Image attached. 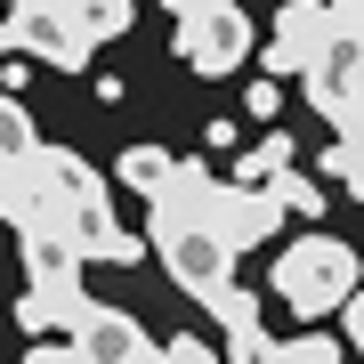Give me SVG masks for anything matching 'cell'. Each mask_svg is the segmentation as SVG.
Here are the masks:
<instances>
[{
  "instance_id": "1",
  "label": "cell",
  "mask_w": 364,
  "mask_h": 364,
  "mask_svg": "<svg viewBox=\"0 0 364 364\" xmlns=\"http://www.w3.org/2000/svg\"><path fill=\"white\" fill-rule=\"evenodd\" d=\"M364 284V267H356V251L340 243V235H308V243H291L284 259H275L267 275V291L284 299L291 316H324V308H348V291Z\"/></svg>"
},
{
  "instance_id": "2",
  "label": "cell",
  "mask_w": 364,
  "mask_h": 364,
  "mask_svg": "<svg viewBox=\"0 0 364 364\" xmlns=\"http://www.w3.org/2000/svg\"><path fill=\"white\" fill-rule=\"evenodd\" d=\"M154 251H162V267H170V284L178 291H219V284H235V251L219 243V235H210L195 210H170V203H154Z\"/></svg>"
},
{
  "instance_id": "3",
  "label": "cell",
  "mask_w": 364,
  "mask_h": 364,
  "mask_svg": "<svg viewBox=\"0 0 364 364\" xmlns=\"http://www.w3.org/2000/svg\"><path fill=\"white\" fill-rule=\"evenodd\" d=\"M0 49L41 57V65H57V73H81L97 41L73 25V9H65V0H16V9H9V25H0Z\"/></svg>"
},
{
  "instance_id": "4",
  "label": "cell",
  "mask_w": 364,
  "mask_h": 364,
  "mask_svg": "<svg viewBox=\"0 0 364 364\" xmlns=\"http://www.w3.org/2000/svg\"><path fill=\"white\" fill-rule=\"evenodd\" d=\"M178 57L195 73H235L251 57V16L235 9V0H210V9H195V16H178Z\"/></svg>"
},
{
  "instance_id": "5",
  "label": "cell",
  "mask_w": 364,
  "mask_h": 364,
  "mask_svg": "<svg viewBox=\"0 0 364 364\" xmlns=\"http://www.w3.org/2000/svg\"><path fill=\"white\" fill-rule=\"evenodd\" d=\"M65 348H73L81 364H154V340L138 332V316H122V308H97V299L73 316Z\"/></svg>"
},
{
  "instance_id": "6",
  "label": "cell",
  "mask_w": 364,
  "mask_h": 364,
  "mask_svg": "<svg viewBox=\"0 0 364 364\" xmlns=\"http://www.w3.org/2000/svg\"><path fill=\"white\" fill-rule=\"evenodd\" d=\"M16 243H25V275H33V291H49V299H90L81 291V243L65 227H33V235H16Z\"/></svg>"
},
{
  "instance_id": "7",
  "label": "cell",
  "mask_w": 364,
  "mask_h": 364,
  "mask_svg": "<svg viewBox=\"0 0 364 364\" xmlns=\"http://www.w3.org/2000/svg\"><path fill=\"white\" fill-rule=\"evenodd\" d=\"M324 41H332V16H324V0H291V9H275L267 65H275V73H308L316 57H324Z\"/></svg>"
},
{
  "instance_id": "8",
  "label": "cell",
  "mask_w": 364,
  "mask_h": 364,
  "mask_svg": "<svg viewBox=\"0 0 364 364\" xmlns=\"http://www.w3.org/2000/svg\"><path fill=\"white\" fill-rule=\"evenodd\" d=\"M284 170H299V146H291V130H259V146H251L243 162H235V186H267V178H284Z\"/></svg>"
},
{
  "instance_id": "9",
  "label": "cell",
  "mask_w": 364,
  "mask_h": 364,
  "mask_svg": "<svg viewBox=\"0 0 364 364\" xmlns=\"http://www.w3.org/2000/svg\"><path fill=\"white\" fill-rule=\"evenodd\" d=\"M114 178H122V186H138L146 203H162V195H170V178H178V162H170L162 146H122Z\"/></svg>"
},
{
  "instance_id": "10",
  "label": "cell",
  "mask_w": 364,
  "mask_h": 364,
  "mask_svg": "<svg viewBox=\"0 0 364 364\" xmlns=\"http://www.w3.org/2000/svg\"><path fill=\"white\" fill-rule=\"evenodd\" d=\"M65 9H73V25L81 33H90V41H122V33H130V0H65Z\"/></svg>"
},
{
  "instance_id": "11",
  "label": "cell",
  "mask_w": 364,
  "mask_h": 364,
  "mask_svg": "<svg viewBox=\"0 0 364 364\" xmlns=\"http://www.w3.org/2000/svg\"><path fill=\"white\" fill-rule=\"evenodd\" d=\"M203 308H210V316L227 324V340H243V332H267V324H259V299H251V291H235V284L203 291Z\"/></svg>"
},
{
  "instance_id": "12",
  "label": "cell",
  "mask_w": 364,
  "mask_h": 364,
  "mask_svg": "<svg viewBox=\"0 0 364 364\" xmlns=\"http://www.w3.org/2000/svg\"><path fill=\"white\" fill-rule=\"evenodd\" d=\"M33 146H41V138H33V122H25V105H16L9 90H0V162H25Z\"/></svg>"
},
{
  "instance_id": "13",
  "label": "cell",
  "mask_w": 364,
  "mask_h": 364,
  "mask_svg": "<svg viewBox=\"0 0 364 364\" xmlns=\"http://www.w3.org/2000/svg\"><path fill=\"white\" fill-rule=\"evenodd\" d=\"M267 195L284 203V210H299V219H316V210H324V186H308L299 170H284V178H267Z\"/></svg>"
},
{
  "instance_id": "14",
  "label": "cell",
  "mask_w": 364,
  "mask_h": 364,
  "mask_svg": "<svg viewBox=\"0 0 364 364\" xmlns=\"http://www.w3.org/2000/svg\"><path fill=\"white\" fill-rule=\"evenodd\" d=\"M154 364H227V348H210V340H170V348H154Z\"/></svg>"
},
{
  "instance_id": "15",
  "label": "cell",
  "mask_w": 364,
  "mask_h": 364,
  "mask_svg": "<svg viewBox=\"0 0 364 364\" xmlns=\"http://www.w3.org/2000/svg\"><path fill=\"white\" fill-rule=\"evenodd\" d=\"M243 105H251V122H275V114H284V90H275V81L259 73V81H251V97H243Z\"/></svg>"
},
{
  "instance_id": "16",
  "label": "cell",
  "mask_w": 364,
  "mask_h": 364,
  "mask_svg": "<svg viewBox=\"0 0 364 364\" xmlns=\"http://www.w3.org/2000/svg\"><path fill=\"white\" fill-rule=\"evenodd\" d=\"M348 348H356V356H364V284H356V291H348Z\"/></svg>"
},
{
  "instance_id": "17",
  "label": "cell",
  "mask_w": 364,
  "mask_h": 364,
  "mask_svg": "<svg viewBox=\"0 0 364 364\" xmlns=\"http://www.w3.org/2000/svg\"><path fill=\"white\" fill-rule=\"evenodd\" d=\"M162 9H170V16H195V9H210V0H162Z\"/></svg>"
},
{
  "instance_id": "18",
  "label": "cell",
  "mask_w": 364,
  "mask_h": 364,
  "mask_svg": "<svg viewBox=\"0 0 364 364\" xmlns=\"http://www.w3.org/2000/svg\"><path fill=\"white\" fill-rule=\"evenodd\" d=\"M0 25H9V16H0Z\"/></svg>"
}]
</instances>
